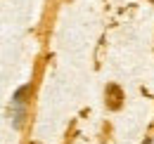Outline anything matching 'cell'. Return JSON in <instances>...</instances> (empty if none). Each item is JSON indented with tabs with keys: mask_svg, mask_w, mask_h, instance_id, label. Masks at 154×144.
I'll list each match as a JSON object with an SVG mask.
<instances>
[{
	"mask_svg": "<svg viewBox=\"0 0 154 144\" xmlns=\"http://www.w3.org/2000/svg\"><path fill=\"white\" fill-rule=\"evenodd\" d=\"M107 99H109V106L112 109H119L121 106V99H123V97H121V90H119L116 85H109V88H107Z\"/></svg>",
	"mask_w": 154,
	"mask_h": 144,
	"instance_id": "1",
	"label": "cell"
},
{
	"mask_svg": "<svg viewBox=\"0 0 154 144\" xmlns=\"http://www.w3.org/2000/svg\"><path fill=\"white\" fill-rule=\"evenodd\" d=\"M24 116H26V106H24V104H14V111H12L14 128H21V123H24Z\"/></svg>",
	"mask_w": 154,
	"mask_h": 144,
	"instance_id": "2",
	"label": "cell"
},
{
	"mask_svg": "<svg viewBox=\"0 0 154 144\" xmlns=\"http://www.w3.org/2000/svg\"><path fill=\"white\" fill-rule=\"evenodd\" d=\"M31 92V85H24L19 90L14 92V97H12V104H26V94Z\"/></svg>",
	"mask_w": 154,
	"mask_h": 144,
	"instance_id": "3",
	"label": "cell"
},
{
	"mask_svg": "<svg viewBox=\"0 0 154 144\" xmlns=\"http://www.w3.org/2000/svg\"><path fill=\"white\" fill-rule=\"evenodd\" d=\"M145 144H152V142H149V140H145Z\"/></svg>",
	"mask_w": 154,
	"mask_h": 144,
	"instance_id": "4",
	"label": "cell"
}]
</instances>
